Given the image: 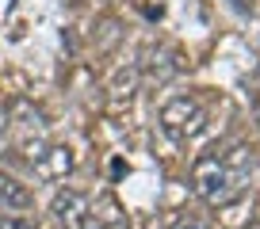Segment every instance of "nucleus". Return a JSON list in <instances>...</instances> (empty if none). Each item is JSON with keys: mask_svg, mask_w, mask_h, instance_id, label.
Wrapping results in <instances>:
<instances>
[{"mask_svg": "<svg viewBox=\"0 0 260 229\" xmlns=\"http://www.w3.org/2000/svg\"><path fill=\"white\" fill-rule=\"evenodd\" d=\"M252 180V149L245 141L203 153L191 164V187L211 210H226L245 195Z\"/></svg>", "mask_w": 260, "mask_h": 229, "instance_id": "obj_1", "label": "nucleus"}, {"mask_svg": "<svg viewBox=\"0 0 260 229\" xmlns=\"http://www.w3.org/2000/svg\"><path fill=\"white\" fill-rule=\"evenodd\" d=\"M252 4H256V0H234V8H237V12H252Z\"/></svg>", "mask_w": 260, "mask_h": 229, "instance_id": "obj_9", "label": "nucleus"}, {"mask_svg": "<svg viewBox=\"0 0 260 229\" xmlns=\"http://www.w3.org/2000/svg\"><path fill=\"white\" fill-rule=\"evenodd\" d=\"M0 119H4V114H0ZM0 126H4V123H0Z\"/></svg>", "mask_w": 260, "mask_h": 229, "instance_id": "obj_10", "label": "nucleus"}, {"mask_svg": "<svg viewBox=\"0 0 260 229\" xmlns=\"http://www.w3.org/2000/svg\"><path fill=\"white\" fill-rule=\"evenodd\" d=\"M161 130L169 134L172 141L187 145V141H195L207 130V111L199 107V99H191V96H172L169 103L161 107Z\"/></svg>", "mask_w": 260, "mask_h": 229, "instance_id": "obj_2", "label": "nucleus"}, {"mask_svg": "<svg viewBox=\"0 0 260 229\" xmlns=\"http://www.w3.org/2000/svg\"><path fill=\"white\" fill-rule=\"evenodd\" d=\"M35 172H39L42 180H61V176H69V172H73V149L69 145H50L46 141V149H42L39 157H35Z\"/></svg>", "mask_w": 260, "mask_h": 229, "instance_id": "obj_4", "label": "nucleus"}, {"mask_svg": "<svg viewBox=\"0 0 260 229\" xmlns=\"http://www.w3.org/2000/svg\"><path fill=\"white\" fill-rule=\"evenodd\" d=\"M88 229H130V218L115 195H100L88 203Z\"/></svg>", "mask_w": 260, "mask_h": 229, "instance_id": "obj_5", "label": "nucleus"}, {"mask_svg": "<svg viewBox=\"0 0 260 229\" xmlns=\"http://www.w3.org/2000/svg\"><path fill=\"white\" fill-rule=\"evenodd\" d=\"M165 229H207V221L191 218V214H176V218H169V225Z\"/></svg>", "mask_w": 260, "mask_h": 229, "instance_id": "obj_8", "label": "nucleus"}, {"mask_svg": "<svg viewBox=\"0 0 260 229\" xmlns=\"http://www.w3.org/2000/svg\"><path fill=\"white\" fill-rule=\"evenodd\" d=\"M88 203H92V199L84 195V191L61 187V191L54 195L50 214H54V221H57L61 229H88Z\"/></svg>", "mask_w": 260, "mask_h": 229, "instance_id": "obj_3", "label": "nucleus"}, {"mask_svg": "<svg viewBox=\"0 0 260 229\" xmlns=\"http://www.w3.org/2000/svg\"><path fill=\"white\" fill-rule=\"evenodd\" d=\"M0 206H4V210H31L35 195H31V187H27L23 180L0 172Z\"/></svg>", "mask_w": 260, "mask_h": 229, "instance_id": "obj_6", "label": "nucleus"}, {"mask_svg": "<svg viewBox=\"0 0 260 229\" xmlns=\"http://www.w3.org/2000/svg\"><path fill=\"white\" fill-rule=\"evenodd\" d=\"M0 229H39L27 214H0Z\"/></svg>", "mask_w": 260, "mask_h": 229, "instance_id": "obj_7", "label": "nucleus"}]
</instances>
